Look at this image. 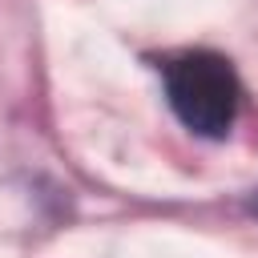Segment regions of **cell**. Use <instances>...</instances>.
<instances>
[{"instance_id":"6da1fadb","label":"cell","mask_w":258,"mask_h":258,"mask_svg":"<svg viewBox=\"0 0 258 258\" xmlns=\"http://www.w3.org/2000/svg\"><path fill=\"white\" fill-rule=\"evenodd\" d=\"M161 77H165V101L189 133L218 141L234 129L242 85L234 64L222 52H210V48L177 52L161 64Z\"/></svg>"},{"instance_id":"7a4b0ae2","label":"cell","mask_w":258,"mask_h":258,"mask_svg":"<svg viewBox=\"0 0 258 258\" xmlns=\"http://www.w3.org/2000/svg\"><path fill=\"white\" fill-rule=\"evenodd\" d=\"M250 210H254V214H258V194H254V198H250Z\"/></svg>"}]
</instances>
